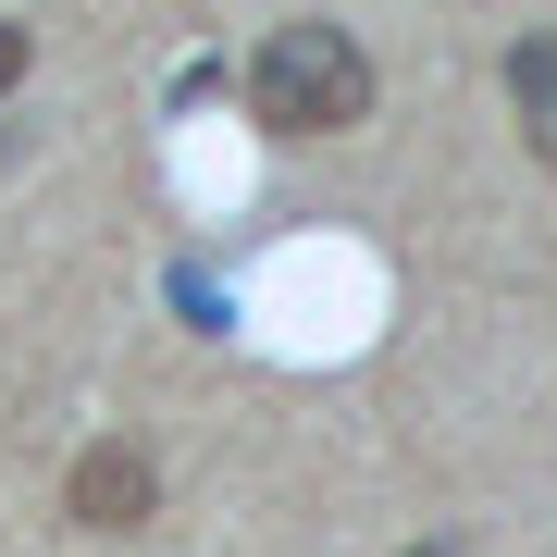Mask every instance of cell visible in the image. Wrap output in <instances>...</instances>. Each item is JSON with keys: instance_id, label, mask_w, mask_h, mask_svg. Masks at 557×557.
Masks as SVG:
<instances>
[{"instance_id": "6da1fadb", "label": "cell", "mask_w": 557, "mask_h": 557, "mask_svg": "<svg viewBox=\"0 0 557 557\" xmlns=\"http://www.w3.org/2000/svg\"><path fill=\"white\" fill-rule=\"evenodd\" d=\"M248 112H260V137H347V124H372V50L322 13L273 25L248 62Z\"/></svg>"}, {"instance_id": "7a4b0ae2", "label": "cell", "mask_w": 557, "mask_h": 557, "mask_svg": "<svg viewBox=\"0 0 557 557\" xmlns=\"http://www.w3.org/2000/svg\"><path fill=\"white\" fill-rule=\"evenodd\" d=\"M62 508H75L87 533H137V520L161 508V458H149V446H124V434H100L75 471H62Z\"/></svg>"}, {"instance_id": "3957f363", "label": "cell", "mask_w": 557, "mask_h": 557, "mask_svg": "<svg viewBox=\"0 0 557 557\" xmlns=\"http://www.w3.org/2000/svg\"><path fill=\"white\" fill-rule=\"evenodd\" d=\"M508 112H520V149H533V161H557V25L508 50Z\"/></svg>"}, {"instance_id": "277c9868", "label": "cell", "mask_w": 557, "mask_h": 557, "mask_svg": "<svg viewBox=\"0 0 557 557\" xmlns=\"http://www.w3.org/2000/svg\"><path fill=\"white\" fill-rule=\"evenodd\" d=\"M25 62H38V38H25L13 13H0V87H25Z\"/></svg>"}, {"instance_id": "5b68a950", "label": "cell", "mask_w": 557, "mask_h": 557, "mask_svg": "<svg viewBox=\"0 0 557 557\" xmlns=\"http://www.w3.org/2000/svg\"><path fill=\"white\" fill-rule=\"evenodd\" d=\"M409 557H446V545H409Z\"/></svg>"}]
</instances>
